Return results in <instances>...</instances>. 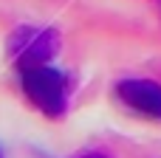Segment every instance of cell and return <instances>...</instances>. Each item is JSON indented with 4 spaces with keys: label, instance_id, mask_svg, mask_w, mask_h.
I'll return each instance as SVG.
<instances>
[{
    "label": "cell",
    "instance_id": "1",
    "mask_svg": "<svg viewBox=\"0 0 161 158\" xmlns=\"http://www.w3.org/2000/svg\"><path fill=\"white\" fill-rule=\"evenodd\" d=\"M25 90L37 102V107H42L48 116H59L65 110V82L57 71L40 65L31 68L25 74Z\"/></svg>",
    "mask_w": 161,
    "mask_h": 158
},
{
    "label": "cell",
    "instance_id": "2",
    "mask_svg": "<svg viewBox=\"0 0 161 158\" xmlns=\"http://www.w3.org/2000/svg\"><path fill=\"white\" fill-rule=\"evenodd\" d=\"M119 93L130 107H136V110H142L153 119H161V88L158 85H153V82H125L119 88Z\"/></svg>",
    "mask_w": 161,
    "mask_h": 158
},
{
    "label": "cell",
    "instance_id": "3",
    "mask_svg": "<svg viewBox=\"0 0 161 158\" xmlns=\"http://www.w3.org/2000/svg\"><path fill=\"white\" fill-rule=\"evenodd\" d=\"M79 158H105V155H99V153H85V155H79Z\"/></svg>",
    "mask_w": 161,
    "mask_h": 158
}]
</instances>
